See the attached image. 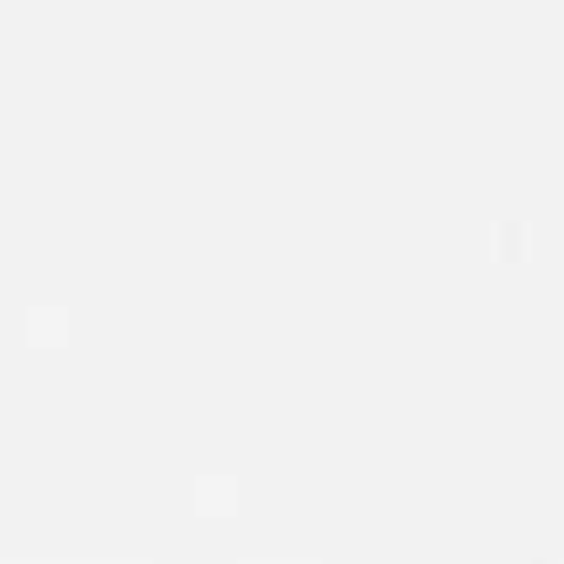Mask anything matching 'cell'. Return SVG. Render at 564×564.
Listing matches in <instances>:
<instances>
[]
</instances>
